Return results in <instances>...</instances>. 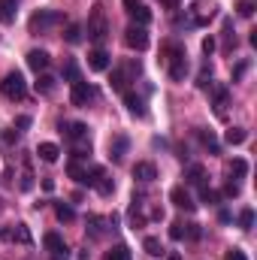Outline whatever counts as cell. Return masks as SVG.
Wrapping results in <instances>:
<instances>
[{
	"label": "cell",
	"mask_w": 257,
	"mask_h": 260,
	"mask_svg": "<svg viewBox=\"0 0 257 260\" xmlns=\"http://www.w3.org/2000/svg\"><path fill=\"white\" fill-rule=\"evenodd\" d=\"M164 64H167V73H170V79L173 82H182L185 76H188V58H185V49L182 46H176V43H167V49H164Z\"/></svg>",
	"instance_id": "cell-1"
},
{
	"label": "cell",
	"mask_w": 257,
	"mask_h": 260,
	"mask_svg": "<svg viewBox=\"0 0 257 260\" xmlns=\"http://www.w3.org/2000/svg\"><path fill=\"white\" fill-rule=\"evenodd\" d=\"M55 24H64V12H58V9H40V12H34L30 21H27L30 34H46V30H52Z\"/></svg>",
	"instance_id": "cell-2"
},
{
	"label": "cell",
	"mask_w": 257,
	"mask_h": 260,
	"mask_svg": "<svg viewBox=\"0 0 257 260\" xmlns=\"http://www.w3.org/2000/svg\"><path fill=\"white\" fill-rule=\"evenodd\" d=\"M106 34H109V24H106V15H103V6L94 3L91 18H88V40H94V43L100 46V43L106 40Z\"/></svg>",
	"instance_id": "cell-3"
},
{
	"label": "cell",
	"mask_w": 257,
	"mask_h": 260,
	"mask_svg": "<svg viewBox=\"0 0 257 260\" xmlns=\"http://www.w3.org/2000/svg\"><path fill=\"white\" fill-rule=\"evenodd\" d=\"M0 91H3L6 100H24V94H27V82H24L21 73H6L3 82H0Z\"/></svg>",
	"instance_id": "cell-4"
},
{
	"label": "cell",
	"mask_w": 257,
	"mask_h": 260,
	"mask_svg": "<svg viewBox=\"0 0 257 260\" xmlns=\"http://www.w3.org/2000/svg\"><path fill=\"white\" fill-rule=\"evenodd\" d=\"M215 3H209V0H197L191 6V21L188 24H194V27H206L212 18H215Z\"/></svg>",
	"instance_id": "cell-5"
},
{
	"label": "cell",
	"mask_w": 257,
	"mask_h": 260,
	"mask_svg": "<svg viewBox=\"0 0 257 260\" xmlns=\"http://www.w3.org/2000/svg\"><path fill=\"white\" fill-rule=\"evenodd\" d=\"M94 97H97V88H91V85L82 82V79L73 82V88H70V103H73V106H88Z\"/></svg>",
	"instance_id": "cell-6"
},
{
	"label": "cell",
	"mask_w": 257,
	"mask_h": 260,
	"mask_svg": "<svg viewBox=\"0 0 257 260\" xmlns=\"http://www.w3.org/2000/svg\"><path fill=\"white\" fill-rule=\"evenodd\" d=\"M124 43H127L133 52H145L151 40H148V30H145V27H139V24H130L127 30H124Z\"/></svg>",
	"instance_id": "cell-7"
},
{
	"label": "cell",
	"mask_w": 257,
	"mask_h": 260,
	"mask_svg": "<svg viewBox=\"0 0 257 260\" xmlns=\"http://www.w3.org/2000/svg\"><path fill=\"white\" fill-rule=\"evenodd\" d=\"M124 12H127L139 27H145V24L151 21V9H148L142 0H124Z\"/></svg>",
	"instance_id": "cell-8"
},
{
	"label": "cell",
	"mask_w": 257,
	"mask_h": 260,
	"mask_svg": "<svg viewBox=\"0 0 257 260\" xmlns=\"http://www.w3.org/2000/svg\"><path fill=\"white\" fill-rule=\"evenodd\" d=\"M43 245H46V248H49V251H52L58 260L70 257V248H67V242L58 236V233H46V236H43Z\"/></svg>",
	"instance_id": "cell-9"
},
{
	"label": "cell",
	"mask_w": 257,
	"mask_h": 260,
	"mask_svg": "<svg viewBox=\"0 0 257 260\" xmlns=\"http://www.w3.org/2000/svg\"><path fill=\"white\" fill-rule=\"evenodd\" d=\"M58 127H61V133H64L67 139H73V142H85V139H88V127H85L82 121H61Z\"/></svg>",
	"instance_id": "cell-10"
},
{
	"label": "cell",
	"mask_w": 257,
	"mask_h": 260,
	"mask_svg": "<svg viewBox=\"0 0 257 260\" xmlns=\"http://www.w3.org/2000/svg\"><path fill=\"white\" fill-rule=\"evenodd\" d=\"M124 106H127L130 115H136V118H145V115H148L145 100H142L139 94H133V91H124Z\"/></svg>",
	"instance_id": "cell-11"
},
{
	"label": "cell",
	"mask_w": 257,
	"mask_h": 260,
	"mask_svg": "<svg viewBox=\"0 0 257 260\" xmlns=\"http://www.w3.org/2000/svg\"><path fill=\"white\" fill-rule=\"evenodd\" d=\"M49 52H43V49H34V52H27V67L34 70V73H46L49 70Z\"/></svg>",
	"instance_id": "cell-12"
},
{
	"label": "cell",
	"mask_w": 257,
	"mask_h": 260,
	"mask_svg": "<svg viewBox=\"0 0 257 260\" xmlns=\"http://www.w3.org/2000/svg\"><path fill=\"white\" fill-rule=\"evenodd\" d=\"M109 64H112V58H109V52H103V49H94V52L88 55V67H91L94 73L109 70Z\"/></svg>",
	"instance_id": "cell-13"
},
{
	"label": "cell",
	"mask_w": 257,
	"mask_h": 260,
	"mask_svg": "<svg viewBox=\"0 0 257 260\" xmlns=\"http://www.w3.org/2000/svg\"><path fill=\"white\" fill-rule=\"evenodd\" d=\"M170 200H173V203H176L179 209H185V212H194V209H197V203H194V200H191V194H188V191H185L182 185L170 191Z\"/></svg>",
	"instance_id": "cell-14"
},
{
	"label": "cell",
	"mask_w": 257,
	"mask_h": 260,
	"mask_svg": "<svg viewBox=\"0 0 257 260\" xmlns=\"http://www.w3.org/2000/svg\"><path fill=\"white\" fill-rule=\"evenodd\" d=\"M133 179H139V182H154V179H157V167L148 164V160H139V164L133 167Z\"/></svg>",
	"instance_id": "cell-15"
},
{
	"label": "cell",
	"mask_w": 257,
	"mask_h": 260,
	"mask_svg": "<svg viewBox=\"0 0 257 260\" xmlns=\"http://www.w3.org/2000/svg\"><path fill=\"white\" fill-rule=\"evenodd\" d=\"M55 85H58V79H55V76H49V73H40V76H37V82H34L37 94H43V97H49V94L55 91Z\"/></svg>",
	"instance_id": "cell-16"
},
{
	"label": "cell",
	"mask_w": 257,
	"mask_h": 260,
	"mask_svg": "<svg viewBox=\"0 0 257 260\" xmlns=\"http://www.w3.org/2000/svg\"><path fill=\"white\" fill-rule=\"evenodd\" d=\"M3 236H6V239H12V242L30 245V230H27V224H15L12 230H3Z\"/></svg>",
	"instance_id": "cell-17"
},
{
	"label": "cell",
	"mask_w": 257,
	"mask_h": 260,
	"mask_svg": "<svg viewBox=\"0 0 257 260\" xmlns=\"http://www.w3.org/2000/svg\"><path fill=\"white\" fill-rule=\"evenodd\" d=\"M124 151H127V136H115V139L109 142V157H112L115 164H121V160H124Z\"/></svg>",
	"instance_id": "cell-18"
},
{
	"label": "cell",
	"mask_w": 257,
	"mask_h": 260,
	"mask_svg": "<svg viewBox=\"0 0 257 260\" xmlns=\"http://www.w3.org/2000/svg\"><path fill=\"white\" fill-rule=\"evenodd\" d=\"M37 154H40V160H46V164H55V160L61 157V148H58L55 142H40Z\"/></svg>",
	"instance_id": "cell-19"
},
{
	"label": "cell",
	"mask_w": 257,
	"mask_h": 260,
	"mask_svg": "<svg viewBox=\"0 0 257 260\" xmlns=\"http://www.w3.org/2000/svg\"><path fill=\"white\" fill-rule=\"evenodd\" d=\"M18 15V6L15 0H0V24H12Z\"/></svg>",
	"instance_id": "cell-20"
},
{
	"label": "cell",
	"mask_w": 257,
	"mask_h": 260,
	"mask_svg": "<svg viewBox=\"0 0 257 260\" xmlns=\"http://www.w3.org/2000/svg\"><path fill=\"white\" fill-rule=\"evenodd\" d=\"M197 136H200V142H203V148H209L212 154H221V142L212 136V130H197Z\"/></svg>",
	"instance_id": "cell-21"
},
{
	"label": "cell",
	"mask_w": 257,
	"mask_h": 260,
	"mask_svg": "<svg viewBox=\"0 0 257 260\" xmlns=\"http://www.w3.org/2000/svg\"><path fill=\"white\" fill-rule=\"evenodd\" d=\"M82 34H85V27H82V24H76V21H70V24H67V30H64V40L70 43V46H79V43H82Z\"/></svg>",
	"instance_id": "cell-22"
},
{
	"label": "cell",
	"mask_w": 257,
	"mask_h": 260,
	"mask_svg": "<svg viewBox=\"0 0 257 260\" xmlns=\"http://www.w3.org/2000/svg\"><path fill=\"white\" fill-rule=\"evenodd\" d=\"M203 179H206V170H203L200 164H194V167L185 170V182H188V185H206Z\"/></svg>",
	"instance_id": "cell-23"
},
{
	"label": "cell",
	"mask_w": 257,
	"mask_h": 260,
	"mask_svg": "<svg viewBox=\"0 0 257 260\" xmlns=\"http://www.w3.org/2000/svg\"><path fill=\"white\" fill-rule=\"evenodd\" d=\"M245 139H248V130H242V127H230L224 133V142L227 145H242Z\"/></svg>",
	"instance_id": "cell-24"
},
{
	"label": "cell",
	"mask_w": 257,
	"mask_h": 260,
	"mask_svg": "<svg viewBox=\"0 0 257 260\" xmlns=\"http://www.w3.org/2000/svg\"><path fill=\"white\" fill-rule=\"evenodd\" d=\"M212 94H215V112H218V115H224V103H227V85H215V88H212Z\"/></svg>",
	"instance_id": "cell-25"
},
{
	"label": "cell",
	"mask_w": 257,
	"mask_h": 260,
	"mask_svg": "<svg viewBox=\"0 0 257 260\" xmlns=\"http://www.w3.org/2000/svg\"><path fill=\"white\" fill-rule=\"evenodd\" d=\"M103 224H109V218H100V215H88V230L94 233V236H103L106 233V227Z\"/></svg>",
	"instance_id": "cell-26"
},
{
	"label": "cell",
	"mask_w": 257,
	"mask_h": 260,
	"mask_svg": "<svg viewBox=\"0 0 257 260\" xmlns=\"http://www.w3.org/2000/svg\"><path fill=\"white\" fill-rule=\"evenodd\" d=\"M142 248H145V254H151V257H160V254H164V245H160V239H154V236H145V239H142Z\"/></svg>",
	"instance_id": "cell-27"
},
{
	"label": "cell",
	"mask_w": 257,
	"mask_h": 260,
	"mask_svg": "<svg viewBox=\"0 0 257 260\" xmlns=\"http://www.w3.org/2000/svg\"><path fill=\"white\" fill-rule=\"evenodd\" d=\"M55 218H58V221H64V224H70V221L76 218V212H73V206H70V203H55Z\"/></svg>",
	"instance_id": "cell-28"
},
{
	"label": "cell",
	"mask_w": 257,
	"mask_h": 260,
	"mask_svg": "<svg viewBox=\"0 0 257 260\" xmlns=\"http://www.w3.org/2000/svg\"><path fill=\"white\" fill-rule=\"evenodd\" d=\"M224 49H227V52L236 49V34H233V21H230V18L224 21Z\"/></svg>",
	"instance_id": "cell-29"
},
{
	"label": "cell",
	"mask_w": 257,
	"mask_h": 260,
	"mask_svg": "<svg viewBox=\"0 0 257 260\" xmlns=\"http://www.w3.org/2000/svg\"><path fill=\"white\" fill-rule=\"evenodd\" d=\"M67 173H70V179H76V182L82 185V179H85V173H88V170H85L79 160H70V164H67Z\"/></svg>",
	"instance_id": "cell-30"
},
{
	"label": "cell",
	"mask_w": 257,
	"mask_h": 260,
	"mask_svg": "<svg viewBox=\"0 0 257 260\" xmlns=\"http://www.w3.org/2000/svg\"><path fill=\"white\" fill-rule=\"evenodd\" d=\"M197 88H212V67L209 64H203V70H200V76H197Z\"/></svg>",
	"instance_id": "cell-31"
},
{
	"label": "cell",
	"mask_w": 257,
	"mask_h": 260,
	"mask_svg": "<svg viewBox=\"0 0 257 260\" xmlns=\"http://www.w3.org/2000/svg\"><path fill=\"white\" fill-rule=\"evenodd\" d=\"M245 173H248V160H242V157H233V164H230V176L242 179Z\"/></svg>",
	"instance_id": "cell-32"
},
{
	"label": "cell",
	"mask_w": 257,
	"mask_h": 260,
	"mask_svg": "<svg viewBox=\"0 0 257 260\" xmlns=\"http://www.w3.org/2000/svg\"><path fill=\"white\" fill-rule=\"evenodd\" d=\"M106 260H133V254H130L127 245H115V248L106 254Z\"/></svg>",
	"instance_id": "cell-33"
},
{
	"label": "cell",
	"mask_w": 257,
	"mask_h": 260,
	"mask_svg": "<svg viewBox=\"0 0 257 260\" xmlns=\"http://www.w3.org/2000/svg\"><path fill=\"white\" fill-rule=\"evenodd\" d=\"M200 200H203V203H209V206H215V203L221 200V194H218V191H212L209 185H200Z\"/></svg>",
	"instance_id": "cell-34"
},
{
	"label": "cell",
	"mask_w": 257,
	"mask_h": 260,
	"mask_svg": "<svg viewBox=\"0 0 257 260\" xmlns=\"http://www.w3.org/2000/svg\"><path fill=\"white\" fill-rule=\"evenodd\" d=\"M109 82H112V88H115V91H124V88H127V73H124V70H115Z\"/></svg>",
	"instance_id": "cell-35"
},
{
	"label": "cell",
	"mask_w": 257,
	"mask_h": 260,
	"mask_svg": "<svg viewBox=\"0 0 257 260\" xmlns=\"http://www.w3.org/2000/svg\"><path fill=\"white\" fill-rule=\"evenodd\" d=\"M185 230H188V227H185L182 221H173V224H170V239H173V242H182V239H185Z\"/></svg>",
	"instance_id": "cell-36"
},
{
	"label": "cell",
	"mask_w": 257,
	"mask_h": 260,
	"mask_svg": "<svg viewBox=\"0 0 257 260\" xmlns=\"http://www.w3.org/2000/svg\"><path fill=\"white\" fill-rule=\"evenodd\" d=\"M112 191H115V182H112L109 176H103V179L97 182V194H100V197H109Z\"/></svg>",
	"instance_id": "cell-37"
},
{
	"label": "cell",
	"mask_w": 257,
	"mask_h": 260,
	"mask_svg": "<svg viewBox=\"0 0 257 260\" xmlns=\"http://www.w3.org/2000/svg\"><path fill=\"white\" fill-rule=\"evenodd\" d=\"M251 224H254V209H242L239 212V227L242 230H251Z\"/></svg>",
	"instance_id": "cell-38"
},
{
	"label": "cell",
	"mask_w": 257,
	"mask_h": 260,
	"mask_svg": "<svg viewBox=\"0 0 257 260\" xmlns=\"http://www.w3.org/2000/svg\"><path fill=\"white\" fill-rule=\"evenodd\" d=\"M236 12H239L242 18H251V15H254V3H251V0H239V3H236Z\"/></svg>",
	"instance_id": "cell-39"
},
{
	"label": "cell",
	"mask_w": 257,
	"mask_h": 260,
	"mask_svg": "<svg viewBox=\"0 0 257 260\" xmlns=\"http://www.w3.org/2000/svg\"><path fill=\"white\" fill-rule=\"evenodd\" d=\"M64 76L70 79V85H73V82H79V67L73 64V61H70V64L64 67Z\"/></svg>",
	"instance_id": "cell-40"
},
{
	"label": "cell",
	"mask_w": 257,
	"mask_h": 260,
	"mask_svg": "<svg viewBox=\"0 0 257 260\" xmlns=\"http://www.w3.org/2000/svg\"><path fill=\"white\" fill-rule=\"evenodd\" d=\"M239 191H242V188H239V182H233V179L224 185V194L227 197H239Z\"/></svg>",
	"instance_id": "cell-41"
},
{
	"label": "cell",
	"mask_w": 257,
	"mask_h": 260,
	"mask_svg": "<svg viewBox=\"0 0 257 260\" xmlns=\"http://www.w3.org/2000/svg\"><path fill=\"white\" fill-rule=\"evenodd\" d=\"M224 260H248V257H245V251H239V248H230V251L224 254Z\"/></svg>",
	"instance_id": "cell-42"
},
{
	"label": "cell",
	"mask_w": 257,
	"mask_h": 260,
	"mask_svg": "<svg viewBox=\"0 0 257 260\" xmlns=\"http://www.w3.org/2000/svg\"><path fill=\"white\" fill-rule=\"evenodd\" d=\"M245 70H248V61H242V64H236V70H233V82H239V79L245 76Z\"/></svg>",
	"instance_id": "cell-43"
},
{
	"label": "cell",
	"mask_w": 257,
	"mask_h": 260,
	"mask_svg": "<svg viewBox=\"0 0 257 260\" xmlns=\"http://www.w3.org/2000/svg\"><path fill=\"white\" fill-rule=\"evenodd\" d=\"M15 127L27 130V127H30V115H18V118H15Z\"/></svg>",
	"instance_id": "cell-44"
},
{
	"label": "cell",
	"mask_w": 257,
	"mask_h": 260,
	"mask_svg": "<svg viewBox=\"0 0 257 260\" xmlns=\"http://www.w3.org/2000/svg\"><path fill=\"white\" fill-rule=\"evenodd\" d=\"M203 52H206V55L215 52V37H206V40H203Z\"/></svg>",
	"instance_id": "cell-45"
},
{
	"label": "cell",
	"mask_w": 257,
	"mask_h": 260,
	"mask_svg": "<svg viewBox=\"0 0 257 260\" xmlns=\"http://www.w3.org/2000/svg\"><path fill=\"white\" fill-rule=\"evenodd\" d=\"M30 188H34V176L24 173V176H21V191H30Z\"/></svg>",
	"instance_id": "cell-46"
},
{
	"label": "cell",
	"mask_w": 257,
	"mask_h": 260,
	"mask_svg": "<svg viewBox=\"0 0 257 260\" xmlns=\"http://www.w3.org/2000/svg\"><path fill=\"white\" fill-rule=\"evenodd\" d=\"M15 139H18V130H15V133H12V130L3 133V142H15Z\"/></svg>",
	"instance_id": "cell-47"
},
{
	"label": "cell",
	"mask_w": 257,
	"mask_h": 260,
	"mask_svg": "<svg viewBox=\"0 0 257 260\" xmlns=\"http://www.w3.org/2000/svg\"><path fill=\"white\" fill-rule=\"evenodd\" d=\"M43 191H55V179H43Z\"/></svg>",
	"instance_id": "cell-48"
},
{
	"label": "cell",
	"mask_w": 257,
	"mask_h": 260,
	"mask_svg": "<svg viewBox=\"0 0 257 260\" xmlns=\"http://www.w3.org/2000/svg\"><path fill=\"white\" fill-rule=\"evenodd\" d=\"M160 3H164L167 9H176V6H179V0H160Z\"/></svg>",
	"instance_id": "cell-49"
},
{
	"label": "cell",
	"mask_w": 257,
	"mask_h": 260,
	"mask_svg": "<svg viewBox=\"0 0 257 260\" xmlns=\"http://www.w3.org/2000/svg\"><path fill=\"white\" fill-rule=\"evenodd\" d=\"M167 260H182V254H176V251H173V254H167Z\"/></svg>",
	"instance_id": "cell-50"
},
{
	"label": "cell",
	"mask_w": 257,
	"mask_h": 260,
	"mask_svg": "<svg viewBox=\"0 0 257 260\" xmlns=\"http://www.w3.org/2000/svg\"><path fill=\"white\" fill-rule=\"evenodd\" d=\"M0 206H3V200H0Z\"/></svg>",
	"instance_id": "cell-51"
},
{
	"label": "cell",
	"mask_w": 257,
	"mask_h": 260,
	"mask_svg": "<svg viewBox=\"0 0 257 260\" xmlns=\"http://www.w3.org/2000/svg\"><path fill=\"white\" fill-rule=\"evenodd\" d=\"M0 236H3V230H0Z\"/></svg>",
	"instance_id": "cell-52"
},
{
	"label": "cell",
	"mask_w": 257,
	"mask_h": 260,
	"mask_svg": "<svg viewBox=\"0 0 257 260\" xmlns=\"http://www.w3.org/2000/svg\"><path fill=\"white\" fill-rule=\"evenodd\" d=\"M55 260H58V257H55Z\"/></svg>",
	"instance_id": "cell-53"
}]
</instances>
